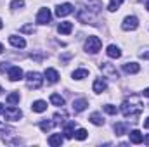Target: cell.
<instances>
[{"label":"cell","mask_w":149,"mask_h":147,"mask_svg":"<svg viewBox=\"0 0 149 147\" xmlns=\"http://www.w3.org/2000/svg\"><path fill=\"white\" fill-rule=\"evenodd\" d=\"M101 10H102L101 0H81L76 9V17L80 23L97 24L101 19Z\"/></svg>","instance_id":"6da1fadb"},{"label":"cell","mask_w":149,"mask_h":147,"mask_svg":"<svg viewBox=\"0 0 149 147\" xmlns=\"http://www.w3.org/2000/svg\"><path fill=\"white\" fill-rule=\"evenodd\" d=\"M144 111V104L137 95H130L121 102V112L127 119L137 121V118L141 116V112Z\"/></svg>","instance_id":"7a4b0ae2"},{"label":"cell","mask_w":149,"mask_h":147,"mask_svg":"<svg viewBox=\"0 0 149 147\" xmlns=\"http://www.w3.org/2000/svg\"><path fill=\"white\" fill-rule=\"evenodd\" d=\"M42 83H43V78H42L40 73H37V71H30V73L26 74V85H28V88L38 90V88L42 87Z\"/></svg>","instance_id":"3957f363"},{"label":"cell","mask_w":149,"mask_h":147,"mask_svg":"<svg viewBox=\"0 0 149 147\" xmlns=\"http://www.w3.org/2000/svg\"><path fill=\"white\" fill-rule=\"evenodd\" d=\"M101 47H102V42L99 37H88L85 40V50L88 54H97L101 50Z\"/></svg>","instance_id":"277c9868"},{"label":"cell","mask_w":149,"mask_h":147,"mask_svg":"<svg viewBox=\"0 0 149 147\" xmlns=\"http://www.w3.org/2000/svg\"><path fill=\"white\" fill-rule=\"evenodd\" d=\"M3 118L7 121H17V119L23 118V111L19 107H16V106H9L7 109L3 111Z\"/></svg>","instance_id":"5b68a950"},{"label":"cell","mask_w":149,"mask_h":147,"mask_svg":"<svg viewBox=\"0 0 149 147\" xmlns=\"http://www.w3.org/2000/svg\"><path fill=\"white\" fill-rule=\"evenodd\" d=\"M137 28H139V19L135 16H127L121 23V30H125V31H134Z\"/></svg>","instance_id":"8992f818"},{"label":"cell","mask_w":149,"mask_h":147,"mask_svg":"<svg viewBox=\"0 0 149 147\" xmlns=\"http://www.w3.org/2000/svg\"><path fill=\"white\" fill-rule=\"evenodd\" d=\"M101 71H102V74H106L108 78H113V80H116L118 78V71H116V68L113 66V64H109V62H101Z\"/></svg>","instance_id":"52a82bcc"},{"label":"cell","mask_w":149,"mask_h":147,"mask_svg":"<svg viewBox=\"0 0 149 147\" xmlns=\"http://www.w3.org/2000/svg\"><path fill=\"white\" fill-rule=\"evenodd\" d=\"M73 10H74V7L71 3L66 2V3H61V5L56 7V16H57V17H64V16H70Z\"/></svg>","instance_id":"ba28073f"},{"label":"cell","mask_w":149,"mask_h":147,"mask_svg":"<svg viewBox=\"0 0 149 147\" xmlns=\"http://www.w3.org/2000/svg\"><path fill=\"white\" fill-rule=\"evenodd\" d=\"M50 17H52V14H50L49 9H40L38 10V16H37V23L38 24H49L50 23Z\"/></svg>","instance_id":"9c48e42d"},{"label":"cell","mask_w":149,"mask_h":147,"mask_svg":"<svg viewBox=\"0 0 149 147\" xmlns=\"http://www.w3.org/2000/svg\"><path fill=\"white\" fill-rule=\"evenodd\" d=\"M21 78H23V69L19 66H10V69H9V80L10 81H19Z\"/></svg>","instance_id":"30bf717a"},{"label":"cell","mask_w":149,"mask_h":147,"mask_svg":"<svg viewBox=\"0 0 149 147\" xmlns=\"http://www.w3.org/2000/svg\"><path fill=\"white\" fill-rule=\"evenodd\" d=\"M9 42H10V45L16 47V49H24V47H26V40L23 37H17V35H10V37H9Z\"/></svg>","instance_id":"8fae6325"},{"label":"cell","mask_w":149,"mask_h":147,"mask_svg":"<svg viewBox=\"0 0 149 147\" xmlns=\"http://www.w3.org/2000/svg\"><path fill=\"white\" fill-rule=\"evenodd\" d=\"M45 78H47L49 83H57L59 81V73L54 68H47L45 69Z\"/></svg>","instance_id":"7c38bea8"},{"label":"cell","mask_w":149,"mask_h":147,"mask_svg":"<svg viewBox=\"0 0 149 147\" xmlns=\"http://www.w3.org/2000/svg\"><path fill=\"white\" fill-rule=\"evenodd\" d=\"M57 31H59L61 35H70V33L73 31V23H70V21L59 23V26H57Z\"/></svg>","instance_id":"4fadbf2b"},{"label":"cell","mask_w":149,"mask_h":147,"mask_svg":"<svg viewBox=\"0 0 149 147\" xmlns=\"http://www.w3.org/2000/svg\"><path fill=\"white\" fill-rule=\"evenodd\" d=\"M87 106H88L87 99H76V101H73V111L74 112H81V111H85L87 109Z\"/></svg>","instance_id":"5bb4252c"},{"label":"cell","mask_w":149,"mask_h":147,"mask_svg":"<svg viewBox=\"0 0 149 147\" xmlns=\"http://www.w3.org/2000/svg\"><path fill=\"white\" fill-rule=\"evenodd\" d=\"M123 71L128 74H135L141 71V66L137 62H127V64H123Z\"/></svg>","instance_id":"9a60e30c"},{"label":"cell","mask_w":149,"mask_h":147,"mask_svg":"<svg viewBox=\"0 0 149 147\" xmlns=\"http://www.w3.org/2000/svg\"><path fill=\"white\" fill-rule=\"evenodd\" d=\"M106 88H108V83H106L102 78H97V80L94 81V92H95V94H102Z\"/></svg>","instance_id":"2e32d148"},{"label":"cell","mask_w":149,"mask_h":147,"mask_svg":"<svg viewBox=\"0 0 149 147\" xmlns=\"http://www.w3.org/2000/svg\"><path fill=\"white\" fill-rule=\"evenodd\" d=\"M74 121H68V123H64V137L66 139H73L74 137Z\"/></svg>","instance_id":"e0dca14e"},{"label":"cell","mask_w":149,"mask_h":147,"mask_svg":"<svg viewBox=\"0 0 149 147\" xmlns=\"http://www.w3.org/2000/svg\"><path fill=\"white\" fill-rule=\"evenodd\" d=\"M63 142H64V137H63L61 133H54V135L49 137V144H50L52 147H59Z\"/></svg>","instance_id":"ac0fdd59"},{"label":"cell","mask_w":149,"mask_h":147,"mask_svg":"<svg viewBox=\"0 0 149 147\" xmlns=\"http://www.w3.org/2000/svg\"><path fill=\"white\" fill-rule=\"evenodd\" d=\"M128 137H130V142H132V144H141V142H144V137H142V133H141L139 130H132V132L128 133Z\"/></svg>","instance_id":"d6986e66"},{"label":"cell","mask_w":149,"mask_h":147,"mask_svg":"<svg viewBox=\"0 0 149 147\" xmlns=\"http://www.w3.org/2000/svg\"><path fill=\"white\" fill-rule=\"evenodd\" d=\"M106 54H108L111 59H118V57H121V50H120L116 45H109V47L106 49Z\"/></svg>","instance_id":"ffe728a7"},{"label":"cell","mask_w":149,"mask_h":147,"mask_svg":"<svg viewBox=\"0 0 149 147\" xmlns=\"http://www.w3.org/2000/svg\"><path fill=\"white\" fill-rule=\"evenodd\" d=\"M114 133H116V135H125V133H128V125H127V123H114Z\"/></svg>","instance_id":"44dd1931"},{"label":"cell","mask_w":149,"mask_h":147,"mask_svg":"<svg viewBox=\"0 0 149 147\" xmlns=\"http://www.w3.org/2000/svg\"><path fill=\"white\" fill-rule=\"evenodd\" d=\"M31 109L35 112H43V111H47V102L45 101H35L31 104Z\"/></svg>","instance_id":"7402d4cb"},{"label":"cell","mask_w":149,"mask_h":147,"mask_svg":"<svg viewBox=\"0 0 149 147\" xmlns=\"http://www.w3.org/2000/svg\"><path fill=\"white\" fill-rule=\"evenodd\" d=\"M50 102H52L54 106H57V107H63V106H64V97H61L59 94H52V95H50Z\"/></svg>","instance_id":"603a6c76"},{"label":"cell","mask_w":149,"mask_h":147,"mask_svg":"<svg viewBox=\"0 0 149 147\" xmlns=\"http://www.w3.org/2000/svg\"><path fill=\"white\" fill-rule=\"evenodd\" d=\"M90 121H92L95 126H102V125H104V119H102V116H101L99 112H92V114H90Z\"/></svg>","instance_id":"cb8c5ba5"},{"label":"cell","mask_w":149,"mask_h":147,"mask_svg":"<svg viewBox=\"0 0 149 147\" xmlns=\"http://www.w3.org/2000/svg\"><path fill=\"white\" fill-rule=\"evenodd\" d=\"M7 102H9L10 106H16V104L19 102V92H12V94H9V95H7Z\"/></svg>","instance_id":"d4e9b609"},{"label":"cell","mask_w":149,"mask_h":147,"mask_svg":"<svg viewBox=\"0 0 149 147\" xmlns=\"http://www.w3.org/2000/svg\"><path fill=\"white\" fill-rule=\"evenodd\" d=\"M87 137H88V133H87L85 128H78V130H74V139H76V140H85Z\"/></svg>","instance_id":"484cf974"},{"label":"cell","mask_w":149,"mask_h":147,"mask_svg":"<svg viewBox=\"0 0 149 147\" xmlns=\"http://www.w3.org/2000/svg\"><path fill=\"white\" fill-rule=\"evenodd\" d=\"M88 76V69H74L73 71V78L74 80H83Z\"/></svg>","instance_id":"4316f807"},{"label":"cell","mask_w":149,"mask_h":147,"mask_svg":"<svg viewBox=\"0 0 149 147\" xmlns=\"http://www.w3.org/2000/svg\"><path fill=\"white\" fill-rule=\"evenodd\" d=\"M123 2H125V0H109L108 10H111V12H114V10H118V9H120V5H121Z\"/></svg>","instance_id":"83f0119b"},{"label":"cell","mask_w":149,"mask_h":147,"mask_svg":"<svg viewBox=\"0 0 149 147\" xmlns=\"http://www.w3.org/2000/svg\"><path fill=\"white\" fill-rule=\"evenodd\" d=\"M12 133H14V130L10 126H7L5 123H0V135L5 137V135H12Z\"/></svg>","instance_id":"f1b7e54d"},{"label":"cell","mask_w":149,"mask_h":147,"mask_svg":"<svg viewBox=\"0 0 149 147\" xmlns=\"http://www.w3.org/2000/svg\"><path fill=\"white\" fill-rule=\"evenodd\" d=\"M23 7H24V0H12V2H10V9H12V10L23 9Z\"/></svg>","instance_id":"f546056e"},{"label":"cell","mask_w":149,"mask_h":147,"mask_svg":"<svg viewBox=\"0 0 149 147\" xmlns=\"http://www.w3.org/2000/svg\"><path fill=\"white\" fill-rule=\"evenodd\" d=\"M52 126H54V121H42V123H40V128H42V132H49Z\"/></svg>","instance_id":"4dcf8cb0"},{"label":"cell","mask_w":149,"mask_h":147,"mask_svg":"<svg viewBox=\"0 0 149 147\" xmlns=\"http://www.w3.org/2000/svg\"><path fill=\"white\" fill-rule=\"evenodd\" d=\"M102 107H104V111H106L108 114H116V112H118V107L113 106V104H106V106H102Z\"/></svg>","instance_id":"1f68e13d"},{"label":"cell","mask_w":149,"mask_h":147,"mask_svg":"<svg viewBox=\"0 0 149 147\" xmlns=\"http://www.w3.org/2000/svg\"><path fill=\"white\" fill-rule=\"evenodd\" d=\"M54 119H56V123H64L66 112H56V114H54Z\"/></svg>","instance_id":"d6a6232c"},{"label":"cell","mask_w":149,"mask_h":147,"mask_svg":"<svg viewBox=\"0 0 149 147\" xmlns=\"http://www.w3.org/2000/svg\"><path fill=\"white\" fill-rule=\"evenodd\" d=\"M9 69H10L9 62H0V73H5V71H9Z\"/></svg>","instance_id":"836d02e7"},{"label":"cell","mask_w":149,"mask_h":147,"mask_svg":"<svg viewBox=\"0 0 149 147\" xmlns=\"http://www.w3.org/2000/svg\"><path fill=\"white\" fill-rule=\"evenodd\" d=\"M21 31H23V33H33V26H30V24H28V26H23Z\"/></svg>","instance_id":"e575fe53"},{"label":"cell","mask_w":149,"mask_h":147,"mask_svg":"<svg viewBox=\"0 0 149 147\" xmlns=\"http://www.w3.org/2000/svg\"><path fill=\"white\" fill-rule=\"evenodd\" d=\"M141 57H142V59H149V49L146 50V52H142V54H141Z\"/></svg>","instance_id":"d590c367"},{"label":"cell","mask_w":149,"mask_h":147,"mask_svg":"<svg viewBox=\"0 0 149 147\" xmlns=\"http://www.w3.org/2000/svg\"><path fill=\"white\" fill-rule=\"evenodd\" d=\"M142 94H144V97H149V88H146V90H144Z\"/></svg>","instance_id":"8d00e7d4"},{"label":"cell","mask_w":149,"mask_h":147,"mask_svg":"<svg viewBox=\"0 0 149 147\" xmlns=\"http://www.w3.org/2000/svg\"><path fill=\"white\" fill-rule=\"evenodd\" d=\"M144 128H149V118L144 121Z\"/></svg>","instance_id":"74e56055"},{"label":"cell","mask_w":149,"mask_h":147,"mask_svg":"<svg viewBox=\"0 0 149 147\" xmlns=\"http://www.w3.org/2000/svg\"><path fill=\"white\" fill-rule=\"evenodd\" d=\"M144 142H146V144H148V146H149V133H148V135H146V137H144Z\"/></svg>","instance_id":"f35d334b"},{"label":"cell","mask_w":149,"mask_h":147,"mask_svg":"<svg viewBox=\"0 0 149 147\" xmlns=\"http://www.w3.org/2000/svg\"><path fill=\"white\" fill-rule=\"evenodd\" d=\"M3 111H5V107H3V104H0V114H3Z\"/></svg>","instance_id":"ab89813d"},{"label":"cell","mask_w":149,"mask_h":147,"mask_svg":"<svg viewBox=\"0 0 149 147\" xmlns=\"http://www.w3.org/2000/svg\"><path fill=\"white\" fill-rule=\"evenodd\" d=\"M2 52H3V45L0 43V54H2Z\"/></svg>","instance_id":"60d3db41"},{"label":"cell","mask_w":149,"mask_h":147,"mask_svg":"<svg viewBox=\"0 0 149 147\" xmlns=\"http://www.w3.org/2000/svg\"><path fill=\"white\" fill-rule=\"evenodd\" d=\"M2 26H3V23H2V19H0V30H2Z\"/></svg>","instance_id":"b9f144b4"},{"label":"cell","mask_w":149,"mask_h":147,"mask_svg":"<svg viewBox=\"0 0 149 147\" xmlns=\"http://www.w3.org/2000/svg\"><path fill=\"white\" fill-rule=\"evenodd\" d=\"M146 9H148V10H149V0H148V3H146Z\"/></svg>","instance_id":"7bdbcfd3"},{"label":"cell","mask_w":149,"mask_h":147,"mask_svg":"<svg viewBox=\"0 0 149 147\" xmlns=\"http://www.w3.org/2000/svg\"><path fill=\"white\" fill-rule=\"evenodd\" d=\"M2 94H3V90H2V87H0V95H2Z\"/></svg>","instance_id":"ee69618b"}]
</instances>
